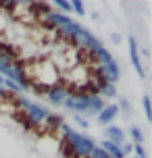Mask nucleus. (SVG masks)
Wrapping results in <instances>:
<instances>
[{
    "label": "nucleus",
    "mask_w": 152,
    "mask_h": 158,
    "mask_svg": "<svg viewBox=\"0 0 152 158\" xmlns=\"http://www.w3.org/2000/svg\"><path fill=\"white\" fill-rule=\"evenodd\" d=\"M58 131H61V133H63V137H65L63 142L67 143V146H69V148H71V150L75 152L79 158H88V154L94 150V146H96V143H94V139H92L90 135L77 133V131H75V129H71L67 123H63V125L58 127Z\"/></svg>",
    "instance_id": "nucleus-1"
},
{
    "label": "nucleus",
    "mask_w": 152,
    "mask_h": 158,
    "mask_svg": "<svg viewBox=\"0 0 152 158\" xmlns=\"http://www.w3.org/2000/svg\"><path fill=\"white\" fill-rule=\"evenodd\" d=\"M15 104H17V108L23 112V114L29 118L36 127L42 125L44 118H46V114H48V110H46L42 104H36V102H32V100L23 98V96H15Z\"/></svg>",
    "instance_id": "nucleus-2"
},
{
    "label": "nucleus",
    "mask_w": 152,
    "mask_h": 158,
    "mask_svg": "<svg viewBox=\"0 0 152 158\" xmlns=\"http://www.w3.org/2000/svg\"><path fill=\"white\" fill-rule=\"evenodd\" d=\"M96 77H100L102 81H106V83H117L119 81V77H121V69H119V63L112 58L111 63H106V64H98V69H96V73H94Z\"/></svg>",
    "instance_id": "nucleus-3"
},
{
    "label": "nucleus",
    "mask_w": 152,
    "mask_h": 158,
    "mask_svg": "<svg viewBox=\"0 0 152 158\" xmlns=\"http://www.w3.org/2000/svg\"><path fill=\"white\" fill-rule=\"evenodd\" d=\"M88 100H90V96L81 94V92H73V94H67L63 104L75 114H81V112H88Z\"/></svg>",
    "instance_id": "nucleus-4"
},
{
    "label": "nucleus",
    "mask_w": 152,
    "mask_h": 158,
    "mask_svg": "<svg viewBox=\"0 0 152 158\" xmlns=\"http://www.w3.org/2000/svg\"><path fill=\"white\" fill-rule=\"evenodd\" d=\"M127 46H129V60H131V64H133L137 77H140V79H146V69H144V64H142L140 46H137V40L133 38V35H129V38H127Z\"/></svg>",
    "instance_id": "nucleus-5"
},
{
    "label": "nucleus",
    "mask_w": 152,
    "mask_h": 158,
    "mask_svg": "<svg viewBox=\"0 0 152 158\" xmlns=\"http://www.w3.org/2000/svg\"><path fill=\"white\" fill-rule=\"evenodd\" d=\"M67 94H69V89H67V85H65V81H56V83H52V85L46 89V98H48L54 106L63 104V100L67 98Z\"/></svg>",
    "instance_id": "nucleus-6"
},
{
    "label": "nucleus",
    "mask_w": 152,
    "mask_h": 158,
    "mask_svg": "<svg viewBox=\"0 0 152 158\" xmlns=\"http://www.w3.org/2000/svg\"><path fill=\"white\" fill-rule=\"evenodd\" d=\"M104 139L111 142V143L121 146V143H125V131L117 125H106L104 127Z\"/></svg>",
    "instance_id": "nucleus-7"
},
{
    "label": "nucleus",
    "mask_w": 152,
    "mask_h": 158,
    "mask_svg": "<svg viewBox=\"0 0 152 158\" xmlns=\"http://www.w3.org/2000/svg\"><path fill=\"white\" fill-rule=\"evenodd\" d=\"M117 114H119L117 104H104V108L96 114V118H98V123H100V125H112V121H115Z\"/></svg>",
    "instance_id": "nucleus-8"
},
{
    "label": "nucleus",
    "mask_w": 152,
    "mask_h": 158,
    "mask_svg": "<svg viewBox=\"0 0 152 158\" xmlns=\"http://www.w3.org/2000/svg\"><path fill=\"white\" fill-rule=\"evenodd\" d=\"M100 148L108 154V158H125V154L121 152V146H117V143H111V142L104 139V142L100 143Z\"/></svg>",
    "instance_id": "nucleus-9"
},
{
    "label": "nucleus",
    "mask_w": 152,
    "mask_h": 158,
    "mask_svg": "<svg viewBox=\"0 0 152 158\" xmlns=\"http://www.w3.org/2000/svg\"><path fill=\"white\" fill-rule=\"evenodd\" d=\"M102 108H104V100H102V98H100V96H90V100H88V112H86V114H94V117H96Z\"/></svg>",
    "instance_id": "nucleus-10"
},
{
    "label": "nucleus",
    "mask_w": 152,
    "mask_h": 158,
    "mask_svg": "<svg viewBox=\"0 0 152 158\" xmlns=\"http://www.w3.org/2000/svg\"><path fill=\"white\" fill-rule=\"evenodd\" d=\"M27 8H29V13H32V15L46 17L50 13V4H46V2H29V4H27Z\"/></svg>",
    "instance_id": "nucleus-11"
},
{
    "label": "nucleus",
    "mask_w": 152,
    "mask_h": 158,
    "mask_svg": "<svg viewBox=\"0 0 152 158\" xmlns=\"http://www.w3.org/2000/svg\"><path fill=\"white\" fill-rule=\"evenodd\" d=\"M44 123H46L52 131H58V127L63 125L65 121H63V117H61V114H56V112H48V114H46V118H44Z\"/></svg>",
    "instance_id": "nucleus-12"
},
{
    "label": "nucleus",
    "mask_w": 152,
    "mask_h": 158,
    "mask_svg": "<svg viewBox=\"0 0 152 158\" xmlns=\"http://www.w3.org/2000/svg\"><path fill=\"white\" fill-rule=\"evenodd\" d=\"M129 135H131V139H133V143H144V133H142V129L137 125H131L129 127Z\"/></svg>",
    "instance_id": "nucleus-13"
},
{
    "label": "nucleus",
    "mask_w": 152,
    "mask_h": 158,
    "mask_svg": "<svg viewBox=\"0 0 152 158\" xmlns=\"http://www.w3.org/2000/svg\"><path fill=\"white\" fill-rule=\"evenodd\" d=\"M15 118H17V121H19V123H21V125L25 127V129H27V131H33V129H36V125H33V123H32V121H29L27 117H25V114H23L21 110L15 112Z\"/></svg>",
    "instance_id": "nucleus-14"
},
{
    "label": "nucleus",
    "mask_w": 152,
    "mask_h": 158,
    "mask_svg": "<svg viewBox=\"0 0 152 158\" xmlns=\"http://www.w3.org/2000/svg\"><path fill=\"white\" fill-rule=\"evenodd\" d=\"M52 6L58 8L56 13H63V15L71 13V2H67V0H54V2H52Z\"/></svg>",
    "instance_id": "nucleus-15"
},
{
    "label": "nucleus",
    "mask_w": 152,
    "mask_h": 158,
    "mask_svg": "<svg viewBox=\"0 0 152 158\" xmlns=\"http://www.w3.org/2000/svg\"><path fill=\"white\" fill-rule=\"evenodd\" d=\"M71 10L75 13V15L83 17V15H86V4L79 2V0H71Z\"/></svg>",
    "instance_id": "nucleus-16"
},
{
    "label": "nucleus",
    "mask_w": 152,
    "mask_h": 158,
    "mask_svg": "<svg viewBox=\"0 0 152 158\" xmlns=\"http://www.w3.org/2000/svg\"><path fill=\"white\" fill-rule=\"evenodd\" d=\"M142 106H144V114L148 121H152V108H150V96L144 94L142 96Z\"/></svg>",
    "instance_id": "nucleus-17"
},
{
    "label": "nucleus",
    "mask_w": 152,
    "mask_h": 158,
    "mask_svg": "<svg viewBox=\"0 0 152 158\" xmlns=\"http://www.w3.org/2000/svg\"><path fill=\"white\" fill-rule=\"evenodd\" d=\"M117 108H119V110L123 112L125 117H129V114H131V104H129V100H127V98H121V100H119V104H117Z\"/></svg>",
    "instance_id": "nucleus-18"
},
{
    "label": "nucleus",
    "mask_w": 152,
    "mask_h": 158,
    "mask_svg": "<svg viewBox=\"0 0 152 158\" xmlns=\"http://www.w3.org/2000/svg\"><path fill=\"white\" fill-rule=\"evenodd\" d=\"M88 158H108V154H106L100 146H94V150L88 154Z\"/></svg>",
    "instance_id": "nucleus-19"
},
{
    "label": "nucleus",
    "mask_w": 152,
    "mask_h": 158,
    "mask_svg": "<svg viewBox=\"0 0 152 158\" xmlns=\"http://www.w3.org/2000/svg\"><path fill=\"white\" fill-rule=\"evenodd\" d=\"M61 152H63V156H65V158H79V156H77V154H75V152H73L65 142H61Z\"/></svg>",
    "instance_id": "nucleus-20"
},
{
    "label": "nucleus",
    "mask_w": 152,
    "mask_h": 158,
    "mask_svg": "<svg viewBox=\"0 0 152 158\" xmlns=\"http://www.w3.org/2000/svg\"><path fill=\"white\" fill-rule=\"evenodd\" d=\"M73 121H75L79 127H83V129H88V127H90V121L86 117H81V114H73Z\"/></svg>",
    "instance_id": "nucleus-21"
},
{
    "label": "nucleus",
    "mask_w": 152,
    "mask_h": 158,
    "mask_svg": "<svg viewBox=\"0 0 152 158\" xmlns=\"http://www.w3.org/2000/svg\"><path fill=\"white\" fill-rule=\"evenodd\" d=\"M111 42L119 46V44H121V33H117V31H115V33H111Z\"/></svg>",
    "instance_id": "nucleus-22"
},
{
    "label": "nucleus",
    "mask_w": 152,
    "mask_h": 158,
    "mask_svg": "<svg viewBox=\"0 0 152 158\" xmlns=\"http://www.w3.org/2000/svg\"><path fill=\"white\" fill-rule=\"evenodd\" d=\"M131 158H144V156H131Z\"/></svg>",
    "instance_id": "nucleus-23"
}]
</instances>
